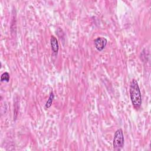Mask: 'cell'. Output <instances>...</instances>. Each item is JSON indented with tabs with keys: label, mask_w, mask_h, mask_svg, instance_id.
I'll list each match as a JSON object with an SVG mask.
<instances>
[{
	"label": "cell",
	"mask_w": 151,
	"mask_h": 151,
	"mask_svg": "<svg viewBox=\"0 0 151 151\" xmlns=\"http://www.w3.org/2000/svg\"><path fill=\"white\" fill-rule=\"evenodd\" d=\"M107 44V40L106 38L99 37L94 40V46L99 51L104 50Z\"/></svg>",
	"instance_id": "3957f363"
},
{
	"label": "cell",
	"mask_w": 151,
	"mask_h": 151,
	"mask_svg": "<svg viewBox=\"0 0 151 151\" xmlns=\"http://www.w3.org/2000/svg\"><path fill=\"white\" fill-rule=\"evenodd\" d=\"M130 97L133 106L137 109L140 107L142 104V94L136 80H132L129 88Z\"/></svg>",
	"instance_id": "6da1fadb"
},
{
	"label": "cell",
	"mask_w": 151,
	"mask_h": 151,
	"mask_svg": "<svg viewBox=\"0 0 151 151\" xmlns=\"http://www.w3.org/2000/svg\"><path fill=\"white\" fill-rule=\"evenodd\" d=\"M54 98V93H53V91H51L50 93V96L48 97V99L47 100V101L45 103V108L48 109V108H50L51 107V106L52 104V103L53 101Z\"/></svg>",
	"instance_id": "5b68a950"
},
{
	"label": "cell",
	"mask_w": 151,
	"mask_h": 151,
	"mask_svg": "<svg viewBox=\"0 0 151 151\" xmlns=\"http://www.w3.org/2000/svg\"><path fill=\"white\" fill-rule=\"evenodd\" d=\"M50 45L52 51L55 54H57L59 50V45L57 38L54 35H51V37Z\"/></svg>",
	"instance_id": "277c9868"
},
{
	"label": "cell",
	"mask_w": 151,
	"mask_h": 151,
	"mask_svg": "<svg viewBox=\"0 0 151 151\" xmlns=\"http://www.w3.org/2000/svg\"><path fill=\"white\" fill-rule=\"evenodd\" d=\"M124 143V135L122 129H117L114 135V139L113 142V146L114 150H120L123 146Z\"/></svg>",
	"instance_id": "7a4b0ae2"
},
{
	"label": "cell",
	"mask_w": 151,
	"mask_h": 151,
	"mask_svg": "<svg viewBox=\"0 0 151 151\" xmlns=\"http://www.w3.org/2000/svg\"><path fill=\"white\" fill-rule=\"evenodd\" d=\"M10 79V76L8 72H4V73L2 74L1 76V81H6V82H9Z\"/></svg>",
	"instance_id": "8992f818"
}]
</instances>
